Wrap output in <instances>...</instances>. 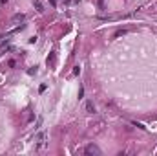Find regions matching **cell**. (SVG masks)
Here are the masks:
<instances>
[{
	"label": "cell",
	"mask_w": 157,
	"mask_h": 156,
	"mask_svg": "<svg viewBox=\"0 0 157 156\" xmlns=\"http://www.w3.org/2000/svg\"><path fill=\"white\" fill-rule=\"evenodd\" d=\"M84 152H86V154H101V149H99L97 145H93V143H89V145H86Z\"/></svg>",
	"instance_id": "6da1fadb"
},
{
	"label": "cell",
	"mask_w": 157,
	"mask_h": 156,
	"mask_svg": "<svg viewBox=\"0 0 157 156\" xmlns=\"http://www.w3.org/2000/svg\"><path fill=\"white\" fill-rule=\"evenodd\" d=\"M44 143H46V134L40 132L38 138H37V149H42V147H44Z\"/></svg>",
	"instance_id": "7a4b0ae2"
},
{
	"label": "cell",
	"mask_w": 157,
	"mask_h": 156,
	"mask_svg": "<svg viewBox=\"0 0 157 156\" xmlns=\"http://www.w3.org/2000/svg\"><path fill=\"white\" fill-rule=\"evenodd\" d=\"M33 6L37 7V11H38V13H42V11H44V6H42L40 0H33Z\"/></svg>",
	"instance_id": "3957f363"
},
{
	"label": "cell",
	"mask_w": 157,
	"mask_h": 156,
	"mask_svg": "<svg viewBox=\"0 0 157 156\" xmlns=\"http://www.w3.org/2000/svg\"><path fill=\"white\" fill-rule=\"evenodd\" d=\"M102 20H117V18H123V15H108V17H101Z\"/></svg>",
	"instance_id": "277c9868"
},
{
	"label": "cell",
	"mask_w": 157,
	"mask_h": 156,
	"mask_svg": "<svg viewBox=\"0 0 157 156\" xmlns=\"http://www.w3.org/2000/svg\"><path fill=\"white\" fill-rule=\"evenodd\" d=\"M24 18H26V17H24V13H17L13 18H11V20H13V22H22Z\"/></svg>",
	"instance_id": "5b68a950"
},
{
	"label": "cell",
	"mask_w": 157,
	"mask_h": 156,
	"mask_svg": "<svg viewBox=\"0 0 157 156\" xmlns=\"http://www.w3.org/2000/svg\"><path fill=\"white\" fill-rule=\"evenodd\" d=\"M126 33H128V29H119V31H115V33H113V39H119V37L126 35Z\"/></svg>",
	"instance_id": "8992f818"
},
{
	"label": "cell",
	"mask_w": 157,
	"mask_h": 156,
	"mask_svg": "<svg viewBox=\"0 0 157 156\" xmlns=\"http://www.w3.org/2000/svg\"><path fill=\"white\" fill-rule=\"evenodd\" d=\"M86 110H88L89 114H93V112H95V105H93L91 101H88V103H86Z\"/></svg>",
	"instance_id": "52a82bcc"
},
{
	"label": "cell",
	"mask_w": 157,
	"mask_h": 156,
	"mask_svg": "<svg viewBox=\"0 0 157 156\" xmlns=\"http://www.w3.org/2000/svg\"><path fill=\"white\" fill-rule=\"evenodd\" d=\"M7 66H9V68H17V61H15V59H9V61H7Z\"/></svg>",
	"instance_id": "ba28073f"
},
{
	"label": "cell",
	"mask_w": 157,
	"mask_h": 156,
	"mask_svg": "<svg viewBox=\"0 0 157 156\" xmlns=\"http://www.w3.org/2000/svg\"><path fill=\"white\" fill-rule=\"evenodd\" d=\"M82 96H84V88H79V99H82Z\"/></svg>",
	"instance_id": "9c48e42d"
},
{
	"label": "cell",
	"mask_w": 157,
	"mask_h": 156,
	"mask_svg": "<svg viewBox=\"0 0 157 156\" xmlns=\"http://www.w3.org/2000/svg\"><path fill=\"white\" fill-rule=\"evenodd\" d=\"M79 72H81V68H79V66H75V70H73V75H79Z\"/></svg>",
	"instance_id": "30bf717a"
},
{
	"label": "cell",
	"mask_w": 157,
	"mask_h": 156,
	"mask_svg": "<svg viewBox=\"0 0 157 156\" xmlns=\"http://www.w3.org/2000/svg\"><path fill=\"white\" fill-rule=\"evenodd\" d=\"M99 6H101V7H104V0H99Z\"/></svg>",
	"instance_id": "8fae6325"
},
{
	"label": "cell",
	"mask_w": 157,
	"mask_h": 156,
	"mask_svg": "<svg viewBox=\"0 0 157 156\" xmlns=\"http://www.w3.org/2000/svg\"><path fill=\"white\" fill-rule=\"evenodd\" d=\"M49 4H51V6H55V4H57V0H49Z\"/></svg>",
	"instance_id": "7c38bea8"
},
{
	"label": "cell",
	"mask_w": 157,
	"mask_h": 156,
	"mask_svg": "<svg viewBox=\"0 0 157 156\" xmlns=\"http://www.w3.org/2000/svg\"><path fill=\"white\" fill-rule=\"evenodd\" d=\"M0 2H2V4H6V2H7V0H0Z\"/></svg>",
	"instance_id": "4fadbf2b"
}]
</instances>
